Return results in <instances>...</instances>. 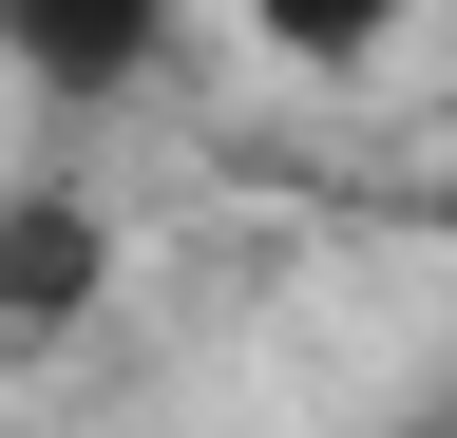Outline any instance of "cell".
Here are the masks:
<instances>
[{
	"instance_id": "obj_1",
	"label": "cell",
	"mask_w": 457,
	"mask_h": 438,
	"mask_svg": "<svg viewBox=\"0 0 457 438\" xmlns=\"http://www.w3.org/2000/svg\"><path fill=\"white\" fill-rule=\"evenodd\" d=\"M171 20H191V0H0V77H20L38 115H134L171 77Z\"/></svg>"
},
{
	"instance_id": "obj_2",
	"label": "cell",
	"mask_w": 457,
	"mask_h": 438,
	"mask_svg": "<svg viewBox=\"0 0 457 438\" xmlns=\"http://www.w3.org/2000/svg\"><path fill=\"white\" fill-rule=\"evenodd\" d=\"M114 305V210L96 191H0V343H77V324Z\"/></svg>"
},
{
	"instance_id": "obj_3",
	"label": "cell",
	"mask_w": 457,
	"mask_h": 438,
	"mask_svg": "<svg viewBox=\"0 0 457 438\" xmlns=\"http://www.w3.org/2000/svg\"><path fill=\"white\" fill-rule=\"evenodd\" d=\"M228 20H248L286 77H381L400 38H420V0H228Z\"/></svg>"
}]
</instances>
